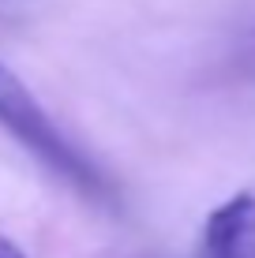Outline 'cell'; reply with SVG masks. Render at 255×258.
Masks as SVG:
<instances>
[{"label": "cell", "instance_id": "2", "mask_svg": "<svg viewBox=\"0 0 255 258\" xmlns=\"http://www.w3.org/2000/svg\"><path fill=\"white\" fill-rule=\"evenodd\" d=\"M195 258H255V191H236L207 213Z\"/></svg>", "mask_w": 255, "mask_h": 258}, {"label": "cell", "instance_id": "3", "mask_svg": "<svg viewBox=\"0 0 255 258\" xmlns=\"http://www.w3.org/2000/svg\"><path fill=\"white\" fill-rule=\"evenodd\" d=\"M0 258H26V254L12 243V239H4V236H0Z\"/></svg>", "mask_w": 255, "mask_h": 258}, {"label": "cell", "instance_id": "1", "mask_svg": "<svg viewBox=\"0 0 255 258\" xmlns=\"http://www.w3.org/2000/svg\"><path fill=\"white\" fill-rule=\"evenodd\" d=\"M0 127L19 142L26 154L38 157L57 180L75 187L83 199L101 202V206H109L117 199L109 176L53 123V116L41 109V101L30 94V86L4 64H0Z\"/></svg>", "mask_w": 255, "mask_h": 258}]
</instances>
